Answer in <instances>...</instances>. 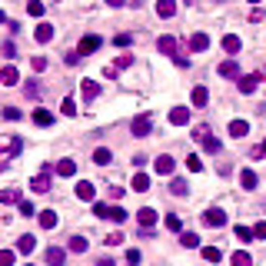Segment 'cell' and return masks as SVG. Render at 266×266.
I'll return each mask as SVG.
<instances>
[{"mask_svg":"<svg viewBox=\"0 0 266 266\" xmlns=\"http://www.w3.org/2000/svg\"><path fill=\"white\" fill-rule=\"evenodd\" d=\"M20 150H24V140L20 137H4L0 140V160H14V156H20Z\"/></svg>","mask_w":266,"mask_h":266,"instance_id":"obj_1","label":"cell"},{"mask_svg":"<svg viewBox=\"0 0 266 266\" xmlns=\"http://www.w3.org/2000/svg\"><path fill=\"white\" fill-rule=\"evenodd\" d=\"M130 130H133V137H150V130H153V120H150L146 113H140V117H133Z\"/></svg>","mask_w":266,"mask_h":266,"instance_id":"obj_2","label":"cell"},{"mask_svg":"<svg viewBox=\"0 0 266 266\" xmlns=\"http://www.w3.org/2000/svg\"><path fill=\"white\" fill-rule=\"evenodd\" d=\"M50 170H54V167H43L40 173L30 180V190H33V193H47V190H50Z\"/></svg>","mask_w":266,"mask_h":266,"instance_id":"obj_3","label":"cell"},{"mask_svg":"<svg viewBox=\"0 0 266 266\" xmlns=\"http://www.w3.org/2000/svg\"><path fill=\"white\" fill-rule=\"evenodd\" d=\"M100 43H103V40H100L97 33H87V37L80 40V47H77V54H80V57H87V54H97V50H100Z\"/></svg>","mask_w":266,"mask_h":266,"instance_id":"obj_4","label":"cell"},{"mask_svg":"<svg viewBox=\"0 0 266 266\" xmlns=\"http://www.w3.org/2000/svg\"><path fill=\"white\" fill-rule=\"evenodd\" d=\"M153 170L160 173V177H170V173L177 170V160H173L170 153H163V156H156V160H153Z\"/></svg>","mask_w":266,"mask_h":266,"instance_id":"obj_5","label":"cell"},{"mask_svg":"<svg viewBox=\"0 0 266 266\" xmlns=\"http://www.w3.org/2000/svg\"><path fill=\"white\" fill-rule=\"evenodd\" d=\"M203 223L213 226V230H217V226H226V213L220 210V206H210V210L203 213Z\"/></svg>","mask_w":266,"mask_h":266,"instance_id":"obj_6","label":"cell"},{"mask_svg":"<svg viewBox=\"0 0 266 266\" xmlns=\"http://www.w3.org/2000/svg\"><path fill=\"white\" fill-rule=\"evenodd\" d=\"M170 123H173V127H186V123H190V107H173V110H170Z\"/></svg>","mask_w":266,"mask_h":266,"instance_id":"obj_7","label":"cell"},{"mask_svg":"<svg viewBox=\"0 0 266 266\" xmlns=\"http://www.w3.org/2000/svg\"><path fill=\"white\" fill-rule=\"evenodd\" d=\"M73 193H77V200L90 203V200H93V196H97V190H93V183H90V180H80V183H77V190H73Z\"/></svg>","mask_w":266,"mask_h":266,"instance_id":"obj_8","label":"cell"},{"mask_svg":"<svg viewBox=\"0 0 266 266\" xmlns=\"http://www.w3.org/2000/svg\"><path fill=\"white\" fill-rule=\"evenodd\" d=\"M220 77H226V80H240V64H236V60H223V64H220Z\"/></svg>","mask_w":266,"mask_h":266,"instance_id":"obj_9","label":"cell"},{"mask_svg":"<svg viewBox=\"0 0 266 266\" xmlns=\"http://www.w3.org/2000/svg\"><path fill=\"white\" fill-rule=\"evenodd\" d=\"M80 93H83V100H97L100 97V83L97 80H80Z\"/></svg>","mask_w":266,"mask_h":266,"instance_id":"obj_10","label":"cell"},{"mask_svg":"<svg viewBox=\"0 0 266 266\" xmlns=\"http://www.w3.org/2000/svg\"><path fill=\"white\" fill-rule=\"evenodd\" d=\"M137 223L143 226V230H153V223H156V210H150V206H143V210L137 213Z\"/></svg>","mask_w":266,"mask_h":266,"instance_id":"obj_11","label":"cell"},{"mask_svg":"<svg viewBox=\"0 0 266 266\" xmlns=\"http://www.w3.org/2000/svg\"><path fill=\"white\" fill-rule=\"evenodd\" d=\"M156 14H160L163 20L177 17V0H156Z\"/></svg>","mask_w":266,"mask_h":266,"instance_id":"obj_12","label":"cell"},{"mask_svg":"<svg viewBox=\"0 0 266 266\" xmlns=\"http://www.w3.org/2000/svg\"><path fill=\"white\" fill-rule=\"evenodd\" d=\"M17 80H20L17 67H4V70H0V83H4V87H17Z\"/></svg>","mask_w":266,"mask_h":266,"instance_id":"obj_13","label":"cell"},{"mask_svg":"<svg viewBox=\"0 0 266 266\" xmlns=\"http://www.w3.org/2000/svg\"><path fill=\"white\" fill-rule=\"evenodd\" d=\"M206 47H210V37H206V33H193V37H190V50H193V54H203Z\"/></svg>","mask_w":266,"mask_h":266,"instance_id":"obj_14","label":"cell"},{"mask_svg":"<svg viewBox=\"0 0 266 266\" xmlns=\"http://www.w3.org/2000/svg\"><path fill=\"white\" fill-rule=\"evenodd\" d=\"M33 250H37V240H33L30 233H27V236H20V240H17V253H24V256H30Z\"/></svg>","mask_w":266,"mask_h":266,"instance_id":"obj_15","label":"cell"},{"mask_svg":"<svg viewBox=\"0 0 266 266\" xmlns=\"http://www.w3.org/2000/svg\"><path fill=\"white\" fill-rule=\"evenodd\" d=\"M64 259H67V250H60V246L47 250V266H64Z\"/></svg>","mask_w":266,"mask_h":266,"instance_id":"obj_16","label":"cell"},{"mask_svg":"<svg viewBox=\"0 0 266 266\" xmlns=\"http://www.w3.org/2000/svg\"><path fill=\"white\" fill-rule=\"evenodd\" d=\"M156 50L167 54V57H173L177 54V37H160V40H156Z\"/></svg>","mask_w":266,"mask_h":266,"instance_id":"obj_17","label":"cell"},{"mask_svg":"<svg viewBox=\"0 0 266 266\" xmlns=\"http://www.w3.org/2000/svg\"><path fill=\"white\" fill-rule=\"evenodd\" d=\"M259 83V73H246V77H240V93H253Z\"/></svg>","mask_w":266,"mask_h":266,"instance_id":"obj_18","label":"cell"},{"mask_svg":"<svg viewBox=\"0 0 266 266\" xmlns=\"http://www.w3.org/2000/svg\"><path fill=\"white\" fill-rule=\"evenodd\" d=\"M67 250H70V253H87V250H90L87 236H70V243H67Z\"/></svg>","mask_w":266,"mask_h":266,"instance_id":"obj_19","label":"cell"},{"mask_svg":"<svg viewBox=\"0 0 266 266\" xmlns=\"http://www.w3.org/2000/svg\"><path fill=\"white\" fill-rule=\"evenodd\" d=\"M240 47H243V40L236 37V33H226L223 37V50L226 54H240Z\"/></svg>","mask_w":266,"mask_h":266,"instance_id":"obj_20","label":"cell"},{"mask_svg":"<svg viewBox=\"0 0 266 266\" xmlns=\"http://www.w3.org/2000/svg\"><path fill=\"white\" fill-rule=\"evenodd\" d=\"M33 37H37V43H50L54 40V24H40Z\"/></svg>","mask_w":266,"mask_h":266,"instance_id":"obj_21","label":"cell"},{"mask_svg":"<svg viewBox=\"0 0 266 266\" xmlns=\"http://www.w3.org/2000/svg\"><path fill=\"white\" fill-rule=\"evenodd\" d=\"M73 173H77V163H73L70 156H67V160H60V163H57V177H73Z\"/></svg>","mask_w":266,"mask_h":266,"instance_id":"obj_22","label":"cell"},{"mask_svg":"<svg viewBox=\"0 0 266 266\" xmlns=\"http://www.w3.org/2000/svg\"><path fill=\"white\" fill-rule=\"evenodd\" d=\"M246 133H250V123H246V120H233V123H230V137L240 140V137H246Z\"/></svg>","mask_w":266,"mask_h":266,"instance_id":"obj_23","label":"cell"},{"mask_svg":"<svg viewBox=\"0 0 266 266\" xmlns=\"http://www.w3.org/2000/svg\"><path fill=\"white\" fill-rule=\"evenodd\" d=\"M33 123H37V127H50V123H54V113L40 107V110H33Z\"/></svg>","mask_w":266,"mask_h":266,"instance_id":"obj_24","label":"cell"},{"mask_svg":"<svg viewBox=\"0 0 266 266\" xmlns=\"http://www.w3.org/2000/svg\"><path fill=\"white\" fill-rule=\"evenodd\" d=\"M190 100H193V107H206L210 103V93H206V87H193V97Z\"/></svg>","mask_w":266,"mask_h":266,"instance_id":"obj_25","label":"cell"},{"mask_svg":"<svg viewBox=\"0 0 266 266\" xmlns=\"http://www.w3.org/2000/svg\"><path fill=\"white\" fill-rule=\"evenodd\" d=\"M240 183H243V190H256L259 180H256V173H253V170H243V173H240Z\"/></svg>","mask_w":266,"mask_h":266,"instance_id":"obj_26","label":"cell"},{"mask_svg":"<svg viewBox=\"0 0 266 266\" xmlns=\"http://www.w3.org/2000/svg\"><path fill=\"white\" fill-rule=\"evenodd\" d=\"M37 220H40V226H43V230H54V226L60 223V220H57V213H54V210H43V213H40V217H37Z\"/></svg>","mask_w":266,"mask_h":266,"instance_id":"obj_27","label":"cell"},{"mask_svg":"<svg viewBox=\"0 0 266 266\" xmlns=\"http://www.w3.org/2000/svg\"><path fill=\"white\" fill-rule=\"evenodd\" d=\"M170 193H173V196H186V193H190V186H186V180H170Z\"/></svg>","mask_w":266,"mask_h":266,"instance_id":"obj_28","label":"cell"},{"mask_svg":"<svg viewBox=\"0 0 266 266\" xmlns=\"http://www.w3.org/2000/svg\"><path fill=\"white\" fill-rule=\"evenodd\" d=\"M110 160H113V153L107 150V146H100V150H93V163H97V167H107Z\"/></svg>","mask_w":266,"mask_h":266,"instance_id":"obj_29","label":"cell"},{"mask_svg":"<svg viewBox=\"0 0 266 266\" xmlns=\"http://www.w3.org/2000/svg\"><path fill=\"white\" fill-rule=\"evenodd\" d=\"M230 263H233V266H253V256H250V253H246V250H236Z\"/></svg>","mask_w":266,"mask_h":266,"instance_id":"obj_30","label":"cell"},{"mask_svg":"<svg viewBox=\"0 0 266 266\" xmlns=\"http://www.w3.org/2000/svg\"><path fill=\"white\" fill-rule=\"evenodd\" d=\"M133 190H137V193H146V190H150V177H146V173H137V177H133Z\"/></svg>","mask_w":266,"mask_h":266,"instance_id":"obj_31","label":"cell"},{"mask_svg":"<svg viewBox=\"0 0 266 266\" xmlns=\"http://www.w3.org/2000/svg\"><path fill=\"white\" fill-rule=\"evenodd\" d=\"M233 233H236V240H240V243H250V240H256V233H253L250 226H236Z\"/></svg>","mask_w":266,"mask_h":266,"instance_id":"obj_32","label":"cell"},{"mask_svg":"<svg viewBox=\"0 0 266 266\" xmlns=\"http://www.w3.org/2000/svg\"><path fill=\"white\" fill-rule=\"evenodd\" d=\"M180 246L193 250V246H200V236H196V233H180Z\"/></svg>","mask_w":266,"mask_h":266,"instance_id":"obj_33","label":"cell"},{"mask_svg":"<svg viewBox=\"0 0 266 266\" xmlns=\"http://www.w3.org/2000/svg\"><path fill=\"white\" fill-rule=\"evenodd\" d=\"M203 259H206V263H220V259H223V253H220L217 246H203Z\"/></svg>","mask_w":266,"mask_h":266,"instance_id":"obj_34","label":"cell"},{"mask_svg":"<svg viewBox=\"0 0 266 266\" xmlns=\"http://www.w3.org/2000/svg\"><path fill=\"white\" fill-rule=\"evenodd\" d=\"M200 143H203V150H206V153H220V140L213 137V133H210V137H203Z\"/></svg>","mask_w":266,"mask_h":266,"instance_id":"obj_35","label":"cell"},{"mask_svg":"<svg viewBox=\"0 0 266 266\" xmlns=\"http://www.w3.org/2000/svg\"><path fill=\"white\" fill-rule=\"evenodd\" d=\"M60 113H64V117H77V100L67 97L64 103H60Z\"/></svg>","mask_w":266,"mask_h":266,"instance_id":"obj_36","label":"cell"},{"mask_svg":"<svg viewBox=\"0 0 266 266\" xmlns=\"http://www.w3.org/2000/svg\"><path fill=\"white\" fill-rule=\"evenodd\" d=\"M43 10H47V7H43V0H30V4H27V14H30V17H43Z\"/></svg>","mask_w":266,"mask_h":266,"instance_id":"obj_37","label":"cell"},{"mask_svg":"<svg viewBox=\"0 0 266 266\" xmlns=\"http://www.w3.org/2000/svg\"><path fill=\"white\" fill-rule=\"evenodd\" d=\"M107 220H113V223H123V220H127V210H123V206H110Z\"/></svg>","mask_w":266,"mask_h":266,"instance_id":"obj_38","label":"cell"},{"mask_svg":"<svg viewBox=\"0 0 266 266\" xmlns=\"http://www.w3.org/2000/svg\"><path fill=\"white\" fill-rule=\"evenodd\" d=\"M0 203H20V190H14V186L4 190V193H0Z\"/></svg>","mask_w":266,"mask_h":266,"instance_id":"obj_39","label":"cell"},{"mask_svg":"<svg viewBox=\"0 0 266 266\" xmlns=\"http://www.w3.org/2000/svg\"><path fill=\"white\" fill-rule=\"evenodd\" d=\"M186 170H190V173H200V170H203V160L196 153H190V156H186Z\"/></svg>","mask_w":266,"mask_h":266,"instance_id":"obj_40","label":"cell"},{"mask_svg":"<svg viewBox=\"0 0 266 266\" xmlns=\"http://www.w3.org/2000/svg\"><path fill=\"white\" fill-rule=\"evenodd\" d=\"M27 97H30V100H37V97H40V83H37V80H27Z\"/></svg>","mask_w":266,"mask_h":266,"instance_id":"obj_41","label":"cell"},{"mask_svg":"<svg viewBox=\"0 0 266 266\" xmlns=\"http://www.w3.org/2000/svg\"><path fill=\"white\" fill-rule=\"evenodd\" d=\"M17 210H20V217H33V213H37L30 200H20V203H17Z\"/></svg>","mask_w":266,"mask_h":266,"instance_id":"obj_42","label":"cell"},{"mask_svg":"<svg viewBox=\"0 0 266 266\" xmlns=\"http://www.w3.org/2000/svg\"><path fill=\"white\" fill-rule=\"evenodd\" d=\"M167 230H173V233H180V230H183V223H180L177 213H170V217H167Z\"/></svg>","mask_w":266,"mask_h":266,"instance_id":"obj_43","label":"cell"},{"mask_svg":"<svg viewBox=\"0 0 266 266\" xmlns=\"http://www.w3.org/2000/svg\"><path fill=\"white\" fill-rule=\"evenodd\" d=\"M14 250H0V266H14Z\"/></svg>","mask_w":266,"mask_h":266,"instance_id":"obj_44","label":"cell"},{"mask_svg":"<svg viewBox=\"0 0 266 266\" xmlns=\"http://www.w3.org/2000/svg\"><path fill=\"white\" fill-rule=\"evenodd\" d=\"M113 43H117V47H130V43H133V37H130V33H117V37H113Z\"/></svg>","mask_w":266,"mask_h":266,"instance_id":"obj_45","label":"cell"},{"mask_svg":"<svg viewBox=\"0 0 266 266\" xmlns=\"http://www.w3.org/2000/svg\"><path fill=\"white\" fill-rule=\"evenodd\" d=\"M4 117H7L10 123H14V120H20V117H24V113L17 110V107H4Z\"/></svg>","mask_w":266,"mask_h":266,"instance_id":"obj_46","label":"cell"},{"mask_svg":"<svg viewBox=\"0 0 266 266\" xmlns=\"http://www.w3.org/2000/svg\"><path fill=\"white\" fill-rule=\"evenodd\" d=\"M130 64H133V57H130V54H123V57H117V64H113V67H117V70H127Z\"/></svg>","mask_w":266,"mask_h":266,"instance_id":"obj_47","label":"cell"},{"mask_svg":"<svg viewBox=\"0 0 266 266\" xmlns=\"http://www.w3.org/2000/svg\"><path fill=\"white\" fill-rule=\"evenodd\" d=\"M107 213H110V206H107V203H93V217L107 220Z\"/></svg>","mask_w":266,"mask_h":266,"instance_id":"obj_48","label":"cell"},{"mask_svg":"<svg viewBox=\"0 0 266 266\" xmlns=\"http://www.w3.org/2000/svg\"><path fill=\"white\" fill-rule=\"evenodd\" d=\"M107 246H120V243H123V233H120V230H117V233H110V236H107Z\"/></svg>","mask_w":266,"mask_h":266,"instance_id":"obj_49","label":"cell"},{"mask_svg":"<svg viewBox=\"0 0 266 266\" xmlns=\"http://www.w3.org/2000/svg\"><path fill=\"white\" fill-rule=\"evenodd\" d=\"M30 67H33L37 73H40V70H47V57H33V60H30Z\"/></svg>","mask_w":266,"mask_h":266,"instance_id":"obj_50","label":"cell"},{"mask_svg":"<svg viewBox=\"0 0 266 266\" xmlns=\"http://www.w3.org/2000/svg\"><path fill=\"white\" fill-rule=\"evenodd\" d=\"M140 259H143V256H140V250H127V263H130V266H137Z\"/></svg>","mask_w":266,"mask_h":266,"instance_id":"obj_51","label":"cell"},{"mask_svg":"<svg viewBox=\"0 0 266 266\" xmlns=\"http://www.w3.org/2000/svg\"><path fill=\"white\" fill-rule=\"evenodd\" d=\"M253 233H256V240H266V220H263V223H256V226H253Z\"/></svg>","mask_w":266,"mask_h":266,"instance_id":"obj_52","label":"cell"},{"mask_svg":"<svg viewBox=\"0 0 266 266\" xmlns=\"http://www.w3.org/2000/svg\"><path fill=\"white\" fill-rule=\"evenodd\" d=\"M64 60H67V67H77V64H80V54H77V50H73V54H67Z\"/></svg>","mask_w":266,"mask_h":266,"instance_id":"obj_53","label":"cell"},{"mask_svg":"<svg viewBox=\"0 0 266 266\" xmlns=\"http://www.w3.org/2000/svg\"><path fill=\"white\" fill-rule=\"evenodd\" d=\"M203 137H210V127H196L193 130V140H203Z\"/></svg>","mask_w":266,"mask_h":266,"instance_id":"obj_54","label":"cell"},{"mask_svg":"<svg viewBox=\"0 0 266 266\" xmlns=\"http://www.w3.org/2000/svg\"><path fill=\"white\" fill-rule=\"evenodd\" d=\"M0 50H4V57H17V47H14V43H10V40L4 43V47H0Z\"/></svg>","mask_w":266,"mask_h":266,"instance_id":"obj_55","label":"cell"},{"mask_svg":"<svg viewBox=\"0 0 266 266\" xmlns=\"http://www.w3.org/2000/svg\"><path fill=\"white\" fill-rule=\"evenodd\" d=\"M173 64H177V67H190V60H186L183 54H173Z\"/></svg>","mask_w":266,"mask_h":266,"instance_id":"obj_56","label":"cell"},{"mask_svg":"<svg viewBox=\"0 0 266 266\" xmlns=\"http://www.w3.org/2000/svg\"><path fill=\"white\" fill-rule=\"evenodd\" d=\"M97 266H117V263H113L110 256H103V259H97Z\"/></svg>","mask_w":266,"mask_h":266,"instance_id":"obj_57","label":"cell"},{"mask_svg":"<svg viewBox=\"0 0 266 266\" xmlns=\"http://www.w3.org/2000/svg\"><path fill=\"white\" fill-rule=\"evenodd\" d=\"M107 7H123V0H107Z\"/></svg>","mask_w":266,"mask_h":266,"instance_id":"obj_58","label":"cell"},{"mask_svg":"<svg viewBox=\"0 0 266 266\" xmlns=\"http://www.w3.org/2000/svg\"><path fill=\"white\" fill-rule=\"evenodd\" d=\"M0 24H7V14H4V10H0Z\"/></svg>","mask_w":266,"mask_h":266,"instance_id":"obj_59","label":"cell"},{"mask_svg":"<svg viewBox=\"0 0 266 266\" xmlns=\"http://www.w3.org/2000/svg\"><path fill=\"white\" fill-rule=\"evenodd\" d=\"M4 170H7V160H0V173H4Z\"/></svg>","mask_w":266,"mask_h":266,"instance_id":"obj_60","label":"cell"},{"mask_svg":"<svg viewBox=\"0 0 266 266\" xmlns=\"http://www.w3.org/2000/svg\"><path fill=\"white\" fill-rule=\"evenodd\" d=\"M259 146H263V153H266V140H263V143H259Z\"/></svg>","mask_w":266,"mask_h":266,"instance_id":"obj_61","label":"cell"},{"mask_svg":"<svg viewBox=\"0 0 266 266\" xmlns=\"http://www.w3.org/2000/svg\"><path fill=\"white\" fill-rule=\"evenodd\" d=\"M250 4H259V0H250Z\"/></svg>","mask_w":266,"mask_h":266,"instance_id":"obj_62","label":"cell"},{"mask_svg":"<svg viewBox=\"0 0 266 266\" xmlns=\"http://www.w3.org/2000/svg\"><path fill=\"white\" fill-rule=\"evenodd\" d=\"M27 266H30V263H27Z\"/></svg>","mask_w":266,"mask_h":266,"instance_id":"obj_63","label":"cell"}]
</instances>
